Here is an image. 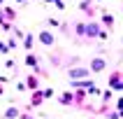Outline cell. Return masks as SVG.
Returning a JSON list of instances; mask_svg holds the SVG:
<instances>
[{"mask_svg": "<svg viewBox=\"0 0 123 119\" xmlns=\"http://www.w3.org/2000/svg\"><path fill=\"white\" fill-rule=\"evenodd\" d=\"M77 33L84 35V37H98V35L102 33V28H100V23H95V21H91V23H77Z\"/></svg>", "mask_w": 123, "mask_h": 119, "instance_id": "cell-1", "label": "cell"}, {"mask_svg": "<svg viewBox=\"0 0 123 119\" xmlns=\"http://www.w3.org/2000/svg\"><path fill=\"white\" fill-rule=\"evenodd\" d=\"M88 68H70L68 70V77L70 82H79V79H88Z\"/></svg>", "mask_w": 123, "mask_h": 119, "instance_id": "cell-2", "label": "cell"}, {"mask_svg": "<svg viewBox=\"0 0 123 119\" xmlns=\"http://www.w3.org/2000/svg\"><path fill=\"white\" fill-rule=\"evenodd\" d=\"M109 86L114 91H123V72H121V70H116V72L109 75Z\"/></svg>", "mask_w": 123, "mask_h": 119, "instance_id": "cell-3", "label": "cell"}, {"mask_svg": "<svg viewBox=\"0 0 123 119\" xmlns=\"http://www.w3.org/2000/svg\"><path fill=\"white\" fill-rule=\"evenodd\" d=\"M105 68H107V61H105L102 56H93L91 63H88V70H91V72H102Z\"/></svg>", "mask_w": 123, "mask_h": 119, "instance_id": "cell-4", "label": "cell"}, {"mask_svg": "<svg viewBox=\"0 0 123 119\" xmlns=\"http://www.w3.org/2000/svg\"><path fill=\"white\" fill-rule=\"evenodd\" d=\"M40 42L44 44V47H51V44H54V35H51V30H40Z\"/></svg>", "mask_w": 123, "mask_h": 119, "instance_id": "cell-5", "label": "cell"}, {"mask_svg": "<svg viewBox=\"0 0 123 119\" xmlns=\"http://www.w3.org/2000/svg\"><path fill=\"white\" fill-rule=\"evenodd\" d=\"M26 65H30V68H33L35 72H40V75H42V70H40V61H37V56H33V54H26Z\"/></svg>", "mask_w": 123, "mask_h": 119, "instance_id": "cell-6", "label": "cell"}, {"mask_svg": "<svg viewBox=\"0 0 123 119\" xmlns=\"http://www.w3.org/2000/svg\"><path fill=\"white\" fill-rule=\"evenodd\" d=\"M42 100H44V93H42L40 89H37V91H33V96H30V107H40V105H42Z\"/></svg>", "mask_w": 123, "mask_h": 119, "instance_id": "cell-7", "label": "cell"}, {"mask_svg": "<svg viewBox=\"0 0 123 119\" xmlns=\"http://www.w3.org/2000/svg\"><path fill=\"white\" fill-rule=\"evenodd\" d=\"M2 117H5V119H19V117H21V110H19V107H14V105H9Z\"/></svg>", "mask_w": 123, "mask_h": 119, "instance_id": "cell-8", "label": "cell"}, {"mask_svg": "<svg viewBox=\"0 0 123 119\" xmlns=\"http://www.w3.org/2000/svg\"><path fill=\"white\" fill-rule=\"evenodd\" d=\"M26 89L37 91V89H40V79H37L35 75H28V79H26Z\"/></svg>", "mask_w": 123, "mask_h": 119, "instance_id": "cell-9", "label": "cell"}, {"mask_svg": "<svg viewBox=\"0 0 123 119\" xmlns=\"http://www.w3.org/2000/svg\"><path fill=\"white\" fill-rule=\"evenodd\" d=\"M58 100H61V105H72L74 103V93H72V91H65V93L58 96Z\"/></svg>", "mask_w": 123, "mask_h": 119, "instance_id": "cell-10", "label": "cell"}, {"mask_svg": "<svg viewBox=\"0 0 123 119\" xmlns=\"http://www.w3.org/2000/svg\"><path fill=\"white\" fill-rule=\"evenodd\" d=\"M2 19H5L7 23H9L12 19H16V12H14L12 7H2Z\"/></svg>", "mask_w": 123, "mask_h": 119, "instance_id": "cell-11", "label": "cell"}, {"mask_svg": "<svg viewBox=\"0 0 123 119\" xmlns=\"http://www.w3.org/2000/svg\"><path fill=\"white\" fill-rule=\"evenodd\" d=\"M102 23L107 28H111V26H114V16H111V14H102Z\"/></svg>", "mask_w": 123, "mask_h": 119, "instance_id": "cell-12", "label": "cell"}, {"mask_svg": "<svg viewBox=\"0 0 123 119\" xmlns=\"http://www.w3.org/2000/svg\"><path fill=\"white\" fill-rule=\"evenodd\" d=\"M23 47H26V49H33V35H30V33L23 37Z\"/></svg>", "mask_w": 123, "mask_h": 119, "instance_id": "cell-13", "label": "cell"}, {"mask_svg": "<svg viewBox=\"0 0 123 119\" xmlns=\"http://www.w3.org/2000/svg\"><path fill=\"white\" fill-rule=\"evenodd\" d=\"M105 114H107V119H121V114L116 110H105Z\"/></svg>", "mask_w": 123, "mask_h": 119, "instance_id": "cell-14", "label": "cell"}, {"mask_svg": "<svg viewBox=\"0 0 123 119\" xmlns=\"http://www.w3.org/2000/svg\"><path fill=\"white\" fill-rule=\"evenodd\" d=\"M102 100H105V105L111 100V91H109V89H107V91H102Z\"/></svg>", "mask_w": 123, "mask_h": 119, "instance_id": "cell-15", "label": "cell"}, {"mask_svg": "<svg viewBox=\"0 0 123 119\" xmlns=\"http://www.w3.org/2000/svg\"><path fill=\"white\" fill-rule=\"evenodd\" d=\"M9 47H7V42H0V54H7Z\"/></svg>", "mask_w": 123, "mask_h": 119, "instance_id": "cell-16", "label": "cell"}, {"mask_svg": "<svg viewBox=\"0 0 123 119\" xmlns=\"http://www.w3.org/2000/svg\"><path fill=\"white\" fill-rule=\"evenodd\" d=\"M7 47H9V49H16V40H14V37H9V40H7Z\"/></svg>", "mask_w": 123, "mask_h": 119, "instance_id": "cell-17", "label": "cell"}, {"mask_svg": "<svg viewBox=\"0 0 123 119\" xmlns=\"http://www.w3.org/2000/svg\"><path fill=\"white\" fill-rule=\"evenodd\" d=\"M116 112H123V98H118V100H116Z\"/></svg>", "mask_w": 123, "mask_h": 119, "instance_id": "cell-18", "label": "cell"}, {"mask_svg": "<svg viewBox=\"0 0 123 119\" xmlns=\"http://www.w3.org/2000/svg\"><path fill=\"white\" fill-rule=\"evenodd\" d=\"M42 93H44V98H51V96H54V91H51V89H44Z\"/></svg>", "mask_w": 123, "mask_h": 119, "instance_id": "cell-19", "label": "cell"}, {"mask_svg": "<svg viewBox=\"0 0 123 119\" xmlns=\"http://www.w3.org/2000/svg\"><path fill=\"white\" fill-rule=\"evenodd\" d=\"M19 119H33V117H30V114H21Z\"/></svg>", "mask_w": 123, "mask_h": 119, "instance_id": "cell-20", "label": "cell"}, {"mask_svg": "<svg viewBox=\"0 0 123 119\" xmlns=\"http://www.w3.org/2000/svg\"><path fill=\"white\" fill-rule=\"evenodd\" d=\"M44 2H61V0H44Z\"/></svg>", "mask_w": 123, "mask_h": 119, "instance_id": "cell-21", "label": "cell"}, {"mask_svg": "<svg viewBox=\"0 0 123 119\" xmlns=\"http://www.w3.org/2000/svg\"><path fill=\"white\" fill-rule=\"evenodd\" d=\"M2 91H5V89H2V86H0V96H2Z\"/></svg>", "mask_w": 123, "mask_h": 119, "instance_id": "cell-22", "label": "cell"}, {"mask_svg": "<svg viewBox=\"0 0 123 119\" xmlns=\"http://www.w3.org/2000/svg\"><path fill=\"white\" fill-rule=\"evenodd\" d=\"M0 5H5V0H0Z\"/></svg>", "mask_w": 123, "mask_h": 119, "instance_id": "cell-23", "label": "cell"}, {"mask_svg": "<svg viewBox=\"0 0 123 119\" xmlns=\"http://www.w3.org/2000/svg\"><path fill=\"white\" fill-rule=\"evenodd\" d=\"M118 114H121V119H123V112H118Z\"/></svg>", "mask_w": 123, "mask_h": 119, "instance_id": "cell-24", "label": "cell"}, {"mask_svg": "<svg viewBox=\"0 0 123 119\" xmlns=\"http://www.w3.org/2000/svg\"><path fill=\"white\" fill-rule=\"evenodd\" d=\"M16 2H23V0H16Z\"/></svg>", "mask_w": 123, "mask_h": 119, "instance_id": "cell-25", "label": "cell"}]
</instances>
